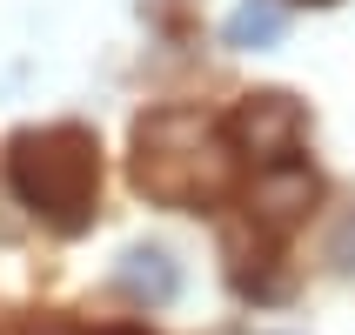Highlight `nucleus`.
Masks as SVG:
<instances>
[{
	"instance_id": "2",
	"label": "nucleus",
	"mask_w": 355,
	"mask_h": 335,
	"mask_svg": "<svg viewBox=\"0 0 355 335\" xmlns=\"http://www.w3.org/2000/svg\"><path fill=\"white\" fill-rule=\"evenodd\" d=\"M275 34H282V14L275 7H255V0L228 20V47H255V40H275Z\"/></svg>"
},
{
	"instance_id": "1",
	"label": "nucleus",
	"mask_w": 355,
	"mask_h": 335,
	"mask_svg": "<svg viewBox=\"0 0 355 335\" xmlns=\"http://www.w3.org/2000/svg\"><path fill=\"white\" fill-rule=\"evenodd\" d=\"M94 141L80 128H27L14 141V188L20 201H34L54 221H80L87 195H94Z\"/></svg>"
}]
</instances>
